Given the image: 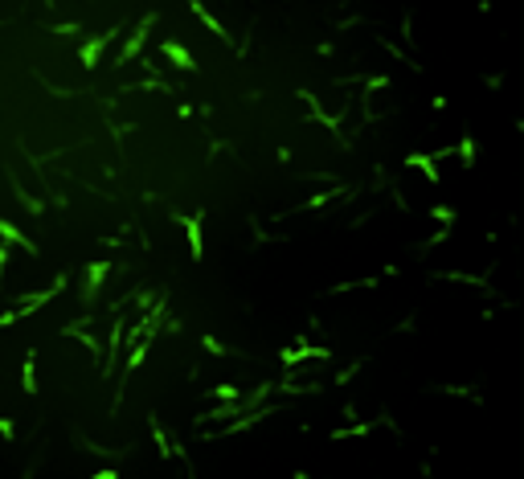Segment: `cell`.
I'll list each match as a JSON object with an SVG mask.
<instances>
[{
  "label": "cell",
  "mask_w": 524,
  "mask_h": 479,
  "mask_svg": "<svg viewBox=\"0 0 524 479\" xmlns=\"http://www.w3.org/2000/svg\"><path fill=\"white\" fill-rule=\"evenodd\" d=\"M369 430H373V426H369V422H360V426H344V430H336L332 438H356V435H369Z\"/></svg>",
  "instance_id": "obj_17"
},
{
  "label": "cell",
  "mask_w": 524,
  "mask_h": 479,
  "mask_svg": "<svg viewBox=\"0 0 524 479\" xmlns=\"http://www.w3.org/2000/svg\"><path fill=\"white\" fill-rule=\"evenodd\" d=\"M152 21H156V12H148L139 25H135V33L128 37V45L119 49V58H115V66H128L131 58H139V49H143V42H148V29H152Z\"/></svg>",
  "instance_id": "obj_5"
},
{
  "label": "cell",
  "mask_w": 524,
  "mask_h": 479,
  "mask_svg": "<svg viewBox=\"0 0 524 479\" xmlns=\"http://www.w3.org/2000/svg\"><path fill=\"white\" fill-rule=\"evenodd\" d=\"M90 479H119V471H111V467H107V471H94Z\"/></svg>",
  "instance_id": "obj_25"
},
{
  "label": "cell",
  "mask_w": 524,
  "mask_h": 479,
  "mask_svg": "<svg viewBox=\"0 0 524 479\" xmlns=\"http://www.w3.org/2000/svg\"><path fill=\"white\" fill-rule=\"evenodd\" d=\"M189 8H193V12H197V17H201V21H205V25H209V29H213V33H218L221 42H229V33H225V29H221V25H218V17H213V12H209V8H205V4H201V0H189Z\"/></svg>",
  "instance_id": "obj_12"
},
{
  "label": "cell",
  "mask_w": 524,
  "mask_h": 479,
  "mask_svg": "<svg viewBox=\"0 0 524 479\" xmlns=\"http://www.w3.org/2000/svg\"><path fill=\"white\" fill-rule=\"evenodd\" d=\"M21 390L37 393V352H33V349L25 352V365H21Z\"/></svg>",
  "instance_id": "obj_10"
},
{
  "label": "cell",
  "mask_w": 524,
  "mask_h": 479,
  "mask_svg": "<svg viewBox=\"0 0 524 479\" xmlns=\"http://www.w3.org/2000/svg\"><path fill=\"white\" fill-rule=\"evenodd\" d=\"M148 426H152V438H156V451H160V459H168V455H173V442H168V435L160 430V418H156V414H148Z\"/></svg>",
  "instance_id": "obj_13"
},
{
  "label": "cell",
  "mask_w": 524,
  "mask_h": 479,
  "mask_svg": "<svg viewBox=\"0 0 524 479\" xmlns=\"http://www.w3.org/2000/svg\"><path fill=\"white\" fill-rule=\"evenodd\" d=\"M356 373H360V360H356V365H349V369H344V373H340V377H336V385H344V381H352V377H356Z\"/></svg>",
  "instance_id": "obj_20"
},
{
  "label": "cell",
  "mask_w": 524,
  "mask_h": 479,
  "mask_svg": "<svg viewBox=\"0 0 524 479\" xmlns=\"http://www.w3.org/2000/svg\"><path fill=\"white\" fill-rule=\"evenodd\" d=\"M0 435H4V438H8V442H12V435H17V426H12L8 418H0Z\"/></svg>",
  "instance_id": "obj_22"
},
{
  "label": "cell",
  "mask_w": 524,
  "mask_h": 479,
  "mask_svg": "<svg viewBox=\"0 0 524 479\" xmlns=\"http://www.w3.org/2000/svg\"><path fill=\"white\" fill-rule=\"evenodd\" d=\"M107 275H111V262L98 259V262H87V283H82V307L94 311V295H98V287L107 283Z\"/></svg>",
  "instance_id": "obj_4"
},
{
  "label": "cell",
  "mask_w": 524,
  "mask_h": 479,
  "mask_svg": "<svg viewBox=\"0 0 524 479\" xmlns=\"http://www.w3.org/2000/svg\"><path fill=\"white\" fill-rule=\"evenodd\" d=\"M459 152H463V164L471 168V164H475V139H471V135H463V143H459Z\"/></svg>",
  "instance_id": "obj_15"
},
{
  "label": "cell",
  "mask_w": 524,
  "mask_h": 479,
  "mask_svg": "<svg viewBox=\"0 0 524 479\" xmlns=\"http://www.w3.org/2000/svg\"><path fill=\"white\" fill-rule=\"evenodd\" d=\"M168 218L176 225H184V234H189V254L193 262L205 259V238H201V221H205V209H197V214H180V209H168Z\"/></svg>",
  "instance_id": "obj_1"
},
{
  "label": "cell",
  "mask_w": 524,
  "mask_h": 479,
  "mask_svg": "<svg viewBox=\"0 0 524 479\" xmlns=\"http://www.w3.org/2000/svg\"><path fill=\"white\" fill-rule=\"evenodd\" d=\"M4 266H8V246L0 242V279H4Z\"/></svg>",
  "instance_id": "obj_23"
},
{
  "label": "cell",
  "mask_w": 524,
  "mask_h": 479,
  "mask_svg": "<svg viewBox=\"0 0 524 479\" xmlns=\"http://www.w3.org/2000/svg\"><path fill=\"white\" fill-rule=\"evenodd\" d=\"M160 53L173 62L176 70H197V58H193V53H189L180 42H173V37H168V42H160Z\"/></svg>",
  "instance_id": "obj_9"
},
{
  "label": "cell",
  "mask_w": 524,
  "mask_h": 479,
  "mask_svg": "<svg viewBox=\"0 0 524 479\" xmlns=\"http://www.w3.org/2000/svg\"><path fill=\"white\" fill-rule=\"evenodd\" d=\"M213 397H221V401H238V397H242V390H238V385H218V390H213Z\"/></svg>",
  "instance_id": "obj_19"
},
{
  "label": "cell",
  "mask_w": 524,
  "mask_h": 479,
  "mask_svg": "<svg viewBox=\"0 0 524 479\" xmlns=\"http://www.w3.org/2000/svg\"><path fill=\"white\" fill-rule=\"evenodd\" d=\"M119 37V29H107V33H98V37H90L87 45H78V62L87 66V70H94L98 66V58H103V49Z\"/></svg>",
  "instance_id": "obj_6"
},
{
  "label": "cell",
  "mask_w": 524,
  "mask_h": 479,
  "mask_svg": "<svg viewBox=\"0 0 524 479\" xmlns=\"http://www.w3.org/2000/svg\"><path fill=\"white\" fill-rule=\"evenodd\" d=\"M270 393V381H262L259 390H250L246 397H238V401H229V406H218V410H209V414H201V422H218V418H229V414H242V410H259L262 397Z\"/></svg>",
  "instance_id": "obj_2"
},
{
  "label": "cell",
  "mask_w": 524,
  "mask_h": 479,
  "mask_svg": "<svg viewBox=\"0 0 524 479\" xmlns=\"http://www.w3.org/2000/svg\"><path fill=\"white\" fill-rule=\"evenodd\" d=\"M405 164H410V168H422L430 184H438V180H442V176H438V168H435V156H422V152H414V156H405Z\"/></svg>",
  "instance_id": "obj_11"
},
{
  "label": "cell",
  "mask_w": 524,
  "mask_h": 479,
  "mask_svg": "<svg viewBox=\"0 0 524 479\" xmlns=\"http://www.w3.org/2000/svg\"><path fill=\"white\" fill-rule=\"evenodd\" d=\"M8 184H12V193H17V201H21V205H25V209H29L33 218H42V214H45V205H42V201H33V197H29V193L21 189V180H17V176H12Z\"/></svg>",
  "instance_id": "obj_14"
},
{
  "label": "cell",
  "mask_w": 524,
  "mask_h": 479,
  "mask_svg": "<svg viewBox=\"0 0 524 479\" xmlns=\"http://www.w3.org/2000/svg\"><path fill=\"white\" fill-rule=\"evenodd\" d=\"M328 197H332V193H315V197H311V201H307L304 209H320V205H324V201H328Z\"/></svg>",
  "instance_id": "obj_21"
},
{
  "label": "cell",
  "mask_w": 524,
  "mask_h": 479,
  "mask_svg": "<svg viewBox=\"0 0 524 479\" xmlns=\"http://www.w3.org/2000/svg\"><path fill=\"white\" fill-rule=\"evenodd\" d=\"M430 218H438L442 225H455V209H451V205H435V209H430Z\"/></svg>",
  "instance_id": "obj_16"
},
{
  "label": "cell",
  "mask_w": 524,
  "mask_h": 479,
  "mask_svg": "<svg viewBox=\"0 0 524 479\" xmlns=\"http://www.w3.org/2000/svg\"><path fill=\"white\" fill-rule=\"evenodd\" d=\"M66 279H70V275H66V270H58V275H53V283H49V287H42V291H33V295H25V299H21V307H12V315H17V320H21V315H33L42 304L58 299V291L66 287Z\"/></svg>",
  "instance_id": "obj_3"
},
{
  "label": "cell",
  "mask_w": 524,
  "mask_h": 479,
  "mask_svg": "<svg viewBox=\"0 0 524 479\" xmlns=\"http://www.w3.org/2000/svg\"><path fill=\"white\" fill-rule=\"evenodd\" d=\"M8 324H17V315L12 311H0V328H8Z\"/></svg>",
  "instance_id": "obj_24"
},
{
  "label": "cell",
  "mask_w": 524,
  "mask_h": 479,
  "mask_svg": "<svg viewBox=\"0 0 524 479\" xmlns=\"http://www.w3.org/2000/svg\"><path fill=\"white\" fill-rule=\"evenodd\" d=\"M328 356H332L328 349H311V345H299V349H283V369L291 373V369H295L299 360H328Z\"/></svg>",
  "instance_id": "obj_8"
},
{
  "label": "cell",
  "mask_w": 524,
  "mask_h": 479,
  "mask_svg": "<svg viewBox=\"0 0 524 479\" xmlns=\"http://www.w3.org/2000/svg\"><path fill=\"white\" fill-rule=\"evenodd\" d=\"M201 345H205L209 352H218V356H229V352H234V349H225V345H221L218 336H201Z\"/></svg>",
  "instance_id": "obj_18"
},
{
  "label": "cell",
  "mask_w": 524,
  "mask_h": 479,
  "mask_svg": "<svg viewBox=\"0 0 524 479\" xmlns=\"http://www.w3.org/2000/svg\"><path fill=\"white\" fill-rule=\"evenodd\" d=\"M0 238H4V246H21V250H25V254H33V259L42 254V246H37V242H29V238H25L12 221H4V218H0Z\"/></svg>",
  "instance_id": "obj_7"
}]
</instances>
